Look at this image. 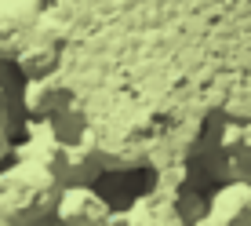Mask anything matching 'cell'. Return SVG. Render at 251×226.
<instances>
[{"label":"cell","mask_w":251,"mask_h":226,"mask_svg":"<svg viewBox=\"0 0 251 226\" xmlns=\"http://www.w3.org/2000/svg\"><path fill=\"white\" fill-rule=\"evenodd\" d=\"M201 226H251V175L222 182L207 197Z\"/></svg>","instance_id":"5"},{"label":"cell","mask_w":251,"mask_h":226,"mask_svg":"<svg viewBox=\"0 0 251 226\" xmlns=\"http://www.w3.org/2000/svg\"><path fill=\"white\" fill-rule=\"evenodd\" d=\"M117 223H135V226H178L186 223L182 219V208H178L175 194H168V190H153V194H142L138 201H131L127 208H113V215H109V226Z\"/></svg>","instance_id":"6"},{"label":"cell","mask_w":251,"mask_h":226,"mask_svg":"<svg viewBox=\"0 0 251 226\" xmlns=\"http://www.w3.org/2000/svg\"><path fill=\"white\" fill-rule=\"evenodd\" d=\"M25 110L33 117H51L58 106H62V88H58L55 73L48 77H25Z\"/></svg>","instance_id":"8"},{"label":"cell","mask_w":251,"mask_h":226,"mask_svg":"<svg viewBox=\"0 0 251 226\" xmlns=\"http://www.w3.org/2000/svg\"><path fill=\"white\" fill-rule=\"evenodd\" d=\"M113 215V204L102 194H95L91 182H69L58 194V208H55V223L66 226H99L109 223Z\"/></svg>","instance_id":"4"},{"label":"cell","mask_w":251,"mask_h":226,"mask_svg":"<svg viewBox=\"0 0 251 226\" xmlns=\"http://www.w3.org/2000/svg\"><path fill=\"white\" fill-rule=\"evenodd\" d=\"M219 150L226 153V157H233L237 164H244V168L251 171V117H244V120H229V124L222 128Z\"/></svg>","instance_id":"9"},{"label":"cell","mask_w":251,"mask_h":226,"mask_svg":"<svg viewBox=\"0 0 251 226\" xmlns=\"http://www.w3.org/2000/svg\"><path fill=\"white\" fill-rule=\"evenodd\" d=\"M58 55H62V40L51 29H44V22H40L37 33H33V37L25 40V48L19 51L15 66L22 69V77H48V73H55Z\"/></svg>","instance_id":"7"},{"label":"cell","mask_w":251,"mask_h":226,"mask_svg":"<svg viewBox=\"0 0 251 226\" xmlns=\"http://www.w3.org/2000/svg\"><path fill=\"white\" fill-rule=\"evenodd\" d=\"M62 182L37 157L15 153L11 164L0 168V226H37L55 219Z\"/></svg>","instance_id":"1"},{"label":"cell","mask_w":251,"mask_h":226,"mask_svg":"<svg viewBox=\"0 0 251 226\" xmlns=\"http://www.w3.org/2000/svg\"><path fill=\"white\" fill-rule=\"evenodd\" d=\"M48 0H0V62H15L44 22Z\"/></svg>","instance_id":"3"},{"label":"cell","mask_w":251,"mask_h":226,"mask_svg":"<svg viewBox=\"0 0 251 226\" xmlns=\"http://www.w3.org/2000/svg\"><path fill=\"white\" fill-rule=\"evenodd\" d=\"M15 150V110H11V88L0 81V161Z\"/></svg>","instance_id":"10"},{"label":"cell","mask_w":251,"mask_h":226,"mask_svg":"<svg viewBox=\"0 0 251 226\" xmlns=\"http://www.w3.org/2000/svg\"><path fill=\"white\" fill-rule=\"evenodd\" d=\"M48 128L37 124L29 135V142L19 146L15 153H22V157H37L44 161L51 171H55V179L69 186V182H95L102 171V161L95 157L88 146H76V142H62V139L55 135H44Z\"/></svg>","instance_id":"2"}]
</instances>
